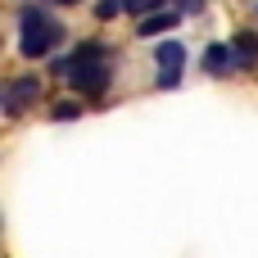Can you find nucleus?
<instances>
[{
	"instance_id": "nucleus-12",
	"label": "nucleus",
	"mask_w": 258,
	"mask_h": 258,
	"mask_svg": "<svg viewBox=\"0 0 258 258\" xmlns=\"http://www.w3.org/2000/svg\"><path fill=\"white\" fill-rule=\"evenodd\" d=\"M59 5H77V0H59Z\"/></svg>"
},
{
	"instance_id": "nucleus-9",
	"label": "nucleus",
	"mask_w": 258,
	"mask_h": 258,
	"mask_svg": "<svg viewBox=\"0 0 258 258\" xmlns=\"http://www.w3.org/2000/svg\"><path fill=\"white\" fill-rule=\"evenodd\" d=\"M163 5H168V0H127V9H132L136 18H145V14H159Z\"/></svg>"
},
{
	"instance_id": "nucleus-5",
	"label": "nucleus",
	"mask_w": 258,
	"mask_h": 258,
	"mask_svg": "<svg viewBox=\"0 0 258 258\" xmlns=\"http://www.w3.org/2000/svg\"><path fill=\"white\" fill-rule=\"evenodd\" d=\"M181 23V14L177 9H159V14H145L141 18V27H136V36H163L168 27H177Z\"/></svg>"
},
{
	"instance_id": "nucleus-4",
	"label": "nucleus",
	"mask_w": 258,
	"mask_h": 258,
	"mask_svg": "<svg viewBox=\"0 0 258 258\" xmlns=\"http://www.w3.org/2000/svg\"><path fill=\"white\" fill-rule=\"evenodd\" d=\"M32 100H41V77H14L5 91V113H23Z\"/></svg>"
},
{
	"instance_id": "nucleus-1",
	"label": "nucleus",
	"mask_w": 258,
	"mask_h": 258,
	"mask_svg": "<svg viewBox=\"0 0 258 258\" xmlns=\"http://www.w3.org/2000/svg\"><path fill=\"white\" fill-rule=\"evenodd\" d=\"M109 77H113V68H109V50H104L100 41H82V45L68 54V82H73V91H82V95H104V91H109Z\"/></svg>"
},
{
	"instance_id": "nucleus-7",
	"label": "nucleus",
	"mask_w": 258,
	"mask_h": 258,
	"mask_svg": "<svg viewBox=\"0 0 258 258\" xmlns=\"http://www.w3.org/2000/svg\"><path fill=\"white\" fill-rule=\"evenodd\" d=\"M231 50H236V68H254L258 63V36L254 32H240L231 41Z\"/></svg>"
},
{
	"instance_id": "nucleus-8",
	"label": "nucleus",
	"mask_w": 258,
	"mask_h": 258,
	"mask_svg": "<svg viewBox=\"0 0 258 258\" xmlns=\"http://www.w3.org/2000/svg\"><path fill=\"white\" fill-rule=\"evenodd\" d=\"M122 9H127V0H100V5H95V18L109 23V18H118Z\"/></svg>"
},
{
	"instance_id": "nucleus-11",
	"label": "nucleus",
	"mask_w": 258,
	"mask_h": 258,
	"mask_svg": "<svg viewBox=\"0 0 258 258\" xmlns=\"http://www.w3.org/2000/svg\"><path fill=\"white\" fill-rule=\"evenodd\" d=\"M172 9H177V14H200L204 0H172Z\"/></svg>"
},
{
	"instance_id": "nucleus-2",
	"label": "nucleus",
	"mask_w": 258,
	"mask_h": 258,
	"mask_svg": "<svg viewBox=\"0 0 258 258\" xmlns=\"http://www.w3.org/2000/svg\"><path fill=\"white\" fill-rule=\"evenodd\" d=\"M18 27H23V36H18L23 59H45V54L59 45V36H63V27H59L45 9H36V5H27V9H23Z\"/></svg>"
},
{
	"instance_id": "nucleus-10",
	"label": "nucleus",
	"mask_w": 258,
	"mask_h": 258,
	"mask_svg": "<svg viewBox=\"0 0 258 258\" xmlns=\"http://www.w3.org/2000/svg\"><path fill=\"white\" fill-rule=\"evenodd\" d=\"M77 113H82L77 104H54V113H50V118H54V122H68V118H77Z\"/></svg>"
},
{
	"instance_id": "nucleus-3",
	"label": "nucleus",
	"mask_w": 258,
	"mask_h": 258,
	"mask_svg": "<svg viewBox=\"0 0 258 258\" xmlns=\"http://www.w3.org/2000/svg\"><path fill=\"white\" fill-rule=\"evenodd\" d=\"M154 59H159V86H177L181 82V63H186V45L181 41H163L154 50Z\"/></svg>"
},
{
	"instance_id": "nucleus-6",
	"label": "nucleus",
	"mask_w": 258,
	"mask_h": 258,
	"mask_svg": "<svg viewBox=\"0 0 258 258\" xmlns=\"http://www.w3.org/2000/svg\"><path fill=\"white\" fill-rule=\"evenodd\" d=\"M204 68H209L213 77H227V73L236 68V50H231V45H218V41H213V45L204 50Z\"/></svg>"
}]
</instances>
